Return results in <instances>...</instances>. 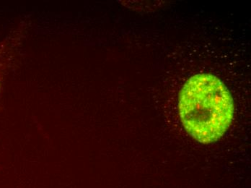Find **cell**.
Wrapping results in <instances>:
<instances>
[{"instance_id":"1","label":"cell","mask_w":251,"mask_h":188,"mask_svg":"<svg viewBox=\"0 0 251 188\" xmlns=\"http://www.w3.org/2000/svg\"><path fill=\"white\" fill-rule=\"evenodd\" d=\"M179 114L187 134L202 144L220 140L233 120L234 103L218 78L202 73L192 76L179 94Z\"/></svg>"}]
</instances>
